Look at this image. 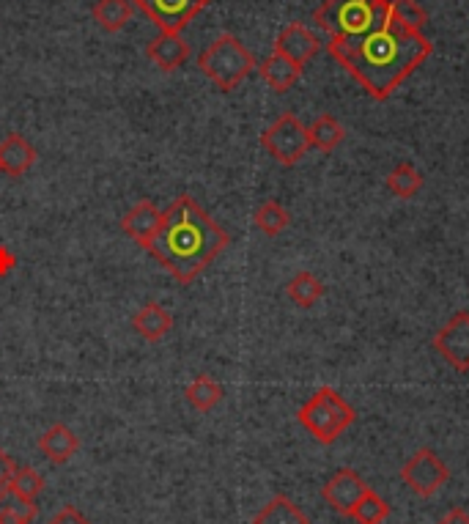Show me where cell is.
I'll return each mask as SVG.
<instances>
[{
	"label": "cell",
	"instance_id": "10",
	"mask_svg": "<svg viewBox=\"0 0 469 524\" xmlns=\"http://www.w3.org/2000/svg\"><path fill=\"white\" fill-rule=\"evenodd\" d=\"M365 492H368V486H365L363 478L354 470H338L330 481L324 483V489H321L327 505H330L332 511H338V514L343 516L352 514V508Z\"/></svg>",
	"mask_w": 469,
	"mask_h": 524
},
{
	"label": "cell",
	"instance_id": "17",
	"mask_svg": "<svg viewBox=\"0 0 469 524\" xmlns=\"http://www.w3.org/2000/svg\"><path fill=\"white\" fill-rule=\"evenodd\" d=\"M132 327L138 330V335L143 341L157 343L171 332L173 316L162 308L160 302H149V305H143V308L132 316Z\"/></svg>",
	"mask_w": 469,
	"mask_h": 524
},
{
	"label": "cell",
	"instance_id": "18",
	"mask_svg": "<svg viewBox=\"0 0 469 524\" xmlns=\"http://www.w3.org/2000/svg\"><path fill=\"white\" fill-rule=\"evenodd\" d=\"M132 0H96L91 17L94 22L107 33H118L121 28H127V22L132 20Z\"/></svg>",
	"mask_w": 469,
	"mask_h": 524
},
{
	"label": "cell",
	"instance_id": "29",
	"mask_svg": "<svg viewBox=\"0 0 469 524\" xmlns=\"http://www.w3.org/2000/svg\"><path fill=\"white\" fill-rule=\"evenodd\" d=\"M47 524H91L88 522V516L80 511V508H75V505H64L58 514L50 519Z\"/></svg>",
	"mask_w": 469,
	"mask_h": 524
},
{
	"label": "cell",
	"instance_id": "26",
	"mask_svg": "<svg viewBox=\"0 0 469 524\" xmlns=\"http://www.w3.org/2000/svg\"><path fill=\"white\" fill-rule=\"evenodd\" d=\"M256 225L258 231H264L267 236H278L283 234L291 223V214L286 212V206L278 204V201H267V204H261L256 209Z\"/></svg>",
	"mask_w": 469,
	"mask_h": 524
},
{
	"label": "cell",
	"instance_id": "9",
	"mask_svg": "<svg viewBox=\"0 0 469 524\" xmlns=\"http://www.w3.org/2000/svg\"><path fill=\"white\" fill-rule=\"evenodd\" d=\"M434 352L459 374L469 371V311H459L434 335Z\"/></svg>",
	"mask_w": 469,
	"mask_h": 524
},
{
	"label": "cell",
	"instance_id": "8",
	"mask_svg": "<svg viewBox=\"0 0 469 524\" xmlns=\"http://www.w3.org/2000/svg\"><path fill=\"white\" fill-rule=\"evenodd\" d=\"M401 478H404L406 486L415 494H420V497H434V494L448 483L450 472L448 467H445V461L439 459L434 450L420 448L415 456L401 467Z\"/></svg>",
	"mask_w": 469,
	"mask_h": 524
},
{
	"label": "cell",
	"instance_id": "16",
	"mask_svg": "<svg viewBox=\"0 0 469 524\" xmlns=\"http://www.w3.org/2000/svg\"><path fill=\"white\" fill-rule=\"evenodd\" d=\"M80 448V439L69 426L64 423H55L44 431L42 437H39V450H42L47 459L53 461V464H66V461L72 459Z\"/></svg>",
	"mask_w": 469,
	"mask_h": 524
},
{
	"label": "cell",
	"instance_id": "14",
	"mask_svg": "<svg viewBox=\"0 0 469 524\" xmlns=\"http://www.w3.org/2000/svg\"><path fill=\"white\" fill-rule=\"evenodd\" d=\"M33 162H36V149L17 132H11L9 138L0 143V171L3 173L17 179L22 173L31 171Z\"/></svg>",
	"mask_w": 469,
	"mask_h": 524
},
{
	"label": "cell",
	"instance_id": "28",
	"mask_svg": "<svg viewBox=\"0 0 469 524\" xmlns=\"http://www.w3.org/2000/svg\"><path fill=\"white\" fill-rule=\"evenodd\" d=\"M390 11H393L395 22H401L404 28H412V31H423V25L428 22V14L417 0H390Z\"/></svg>",
	"mask_w": 469,
	"mask_h": 524
},
{
	"label": "cell",
	"instance_id": "5",
	"mask_svg": "<svg viewBox=\"0 0 469 524\" xmlns=\"http://www.w3.org/2000/svg\"><path fill=\"white\" fill-rule=\"evenodd\" d=\"M354 409L346 404V398L332 390V387H319L308 404H302L297 420L302 423L305 431H310L313 437L319 439L321 445H332L335 439L341 437L346 428L354 423Z\"/></svg>",
	"mask_w": 469,
	"mask_h": 524
},
{
	"label": "cell",
	"instance_id": "23",
	"mask_svg": "<svg viewBox=\"0 0 469 524\" xmlns=\"http://www.w3.org/2000/svg\"><path fill=\"white\" fill-rule=\"evenodd\" d=\"M387 190L398 198H415L420 190H423V173L417 171L415 165H409V162H401V165H395L390 176H387Z\"/></svg>",
	"mask_w": 469,
	"mask_h": 524
},
{
	"label": "cell",
	"instance_id": "12",
	"mask_svg": "<svg viewBox=\"0 0 469 524\" xmlns=\"http://www.w3.org/2000/svg\"><path fill=\"white\" fill-rule=\"evenodd\" d=\"M146 55L149 61L162 72H176L179 66L187 64L190 58V44L184 42L182 33H165L162 31L160 36H154L146 47Z\"/></svg>",
	"mask_w": 469,
	"mask_h": 524
},
{
	"label": "cell",
	"instance_id": "2",
	"mask_svg": "<svg viewBox=\"0 0 469 524\" xmlns=\"http://www.w3.org/2000/svg\"><path fill=\"white\" fill-rule=\"evenodd\" d=\"M231 245V236L214 223L190 195H179L165 212L157 234L143 250L160 261L179 283H192Z\"/></svg>",
	"mask_w": 469,
	"mask_h": 524
},
{
	"label": "cell",
	"instance_id": "24",
	"mask_svg": "<svg viewBox=\"0 0 469 524\" xmlns=\"http://www.w3.org/2000/svg\"><path fill=\"white\" fill-rule=\"evenodd\" d=\"M288 300L299 305V308H313L316 302L324 297V286H321V280L316 275H310V272H299L291 278L288 283Z\"/></svg>",
	"mask_w": 469,
	"mask_h": 524
},
{
	"label": "cell",
	"instance_id": "31",
	"mask_svg": "<svg viewBox=\"0 0 469 524\" xmlns=\"http://www.w3.org/2000/svg\"><path fill=\"white\" fill-rule=\"evenodd\" d=\"M439 524H469V514L461 508H450L448 514L439 519Z\"/></svg>",
	"mask_w": 469,
	"mask_h": 524
},
{
	"label": "cell",
	"instance_id": "22",
	"mask_svg": "<svg viewBox=\"0 0 469 524\" xmlns=\"http://www.w3.org/2000/svg\"><path fill=\"white\" fill-rule=\"evenodd\" d=\"M39 514V505L31 500H22L20 494L11 489L0 492V524H31Z\"/></svg>",
	"mask_w": 469,
	"mask_h": 524
},
{
	"label": "cell",
	"instance_id": "3",
	"mask_svg": "<svg viewBox=\"0 0 469 524\" xmlns=\"http://www.w3.org/2000/svg\"><path fill=\"white\" fill-rule=\"evenodd\" d=\"M313 22L330 39H360L390 22V0H324Z\"/></svg>",
	"mask_w": 469,
	"mask_h": 524
},
{
	"label": "cell",
	"instance_id": "30",
	"mask_svg": "<svg viewBox=\"0 0 469 524\" xmlns=\"http://www.w3.org/2000/svg\"><path fill=\"white\" fill-rule=\"evenodd\" d=\"M14 467H17V461L11 459L9 453L0 448V492H3V489H9L11 472H14Z\"/></svg>",
	"mask_w": 469,
	"mask_h": 524
},
{
	"label": "cell",
	"instance_id": "7",
	"mask_svg": "<svg viewBox=\"0 0 469 524\" xmlns=\"http://www.w3.org/2000/svg\"><path fill=\"white\" fill-rule=\"evenodd\" d=\"M212 0H132L160 31L182 33Z\"/></svg>",
	"mask_w": 469,
	"mask_h": 524
},
{
	"label": "cell",
	"instance_id": "27",
	"mask_svg": "<svg viewBox=\"0 0 469 524\" xmlns=\"http://www.w3.org/2000/svg\"><path fill=\"white\" fill-rule=\"evenodd\" d=\"M9 489L14 494H20L22 500H31V503H36V497L44 492V478L39 475V472L33 470V467H14V472H11V481H9Z\"/></svg>",
	"mask_w": 469,
	"mask_h": 524
},
{
	"label": "cell",
	"instance_id": "4",
	"mask_svg": "<svg viewBox=\"0 0 469 524\" xmlns=\"http://www.w3.org/2000/svg\"><path fill=\"white\" fill-rule=\"evenodd\" d=\"M198 69L220 91L231 94L245 77L253 75V69H258V64L253 53L236 39L234 33H223L198 55Z\"/></svg>",
	"mask_w": 469,
	"mask_h": 524
},
{
	"label": "cell",
	"instance_id": "25",
	"mask_svg": "<svg viewBox=\"0 0 469 524\" xmlns=\"http://www.w3.org/2000/svg\"><path fill=\"white\" fill-rule=\"evenodd\" d=\"M390 514V505L384 503V497L374 492V489H368V492L357 500V505L352 508V519L357 524H382Z\"/></svg>",
	"mask_w": 469,
	"mask_h": 524
},
{
	"label": "cell",
	"instance_id": "13",
	"mask_svg": "<svg viewBox=\"0 0 469 524\" xmlns=\"http://www.w3.org/2000/svg\"><path fill=\"white\" fill-rule=\"evenodd\" d=\"M162 223V212L157 206L151 204V201H140L138 206H132L127 214H124V220H121V228H124V234L132 239V242H138L140 247H146L157 234V228Z\"/></svg>",
	"mask_w": 469,
	"mask_h": 524
},
{
	"label": "cell",
	"instance_id": "11",
	"mask_svg": "<svg viewBox=\"0 0 469 524\" xmlns=\"http://www.w3.org/2000/svg\"><path fill=\"white\" fill-rule=\"evenodd\" d=\"M321 50V42L316 33L310 31L308 25L302 22H291L280 31L278 42H275V53L286 55L288 61H294L297 66H305L313 61Z\"/></svg>",
	"mask_w": 469,
	"mask_h": 524
},
{
	"label": "cell",
	"instance_id": "1",
	"mask_svg": "<svg viewBox=\"0 0 469 524\" xmlns=\"http://www.w3.org/2000/svg\"><path fill=\"white\" fill-rule=\"evenodd\" d=\"M327 50L365 88L368 97L384 102L404 86L406 77L423 66L434 53V44L423 31H412L395 22L390 11V22L384 28L360 39H330Z\"/></svg>",
	"mask_w": 469,
	"mask_h": 524
},
{
	"label": "cell",
	"instance_id": "6",
	"mask_svg": "<svg viewBox=\"0 0 469 524\" xmlns=\"http://www.w3.org/2000/svg\"><path fill=\"white\" fill-rule=\"evenodd\" d=\"M261 146L272 160L291 168L310 151L308 127L294 113H283L272 127L261 132Z\"/></svg>",
	"mask_w": 469,
	"mask_h": 524
},
{
	"label": "cell",
	"instance_id": "19",
	"mask_svg": "<svg viewBox=\"0 0 469 524\" xmlns=\"http://www.w3.org/2000/svg\"><path fill=\"white\" fill-rule=\"evenodd\" d=\"M310 135V149H319V151H335L341 146V140L346 138V132H343L341 121L330 113H321L313 124L308 127Z\"/></svg>",
	"mask_w": 469,
	"mask_h": 524
},
{
	"label": "cell",
	"instance_id": "20",
	"mask_svg": "<svg viewBox=\"0 0 469 524\" xmlns=\"http://www.w3.org/2000/svg\"><path fill=\"white\" fill-rule=\"evenodd\" d=\"M253 524H310V522L308 516L302 514L288 497L278 494V497H272V500L258 511Z\"/></svg>",
	"mask_w": 469,
	"mask_h": 524
},
{
	"label": "cell",
	"instance_id": "21",
	"mask_svg": "<svg viewBox=\"0 0 469 524\" xmlns=\"http://www.w3.org/2000/svg\"><path fill=\"white\" fill-rule=\"evenodd\" d=\"M184 396L190 401L192 409H198V412H212L220 401H223V387L214 382L212 376H195L190 382V387L184 390Z\"/></svg>",
	"mask_w": 469,
	"mask_h": 524
},
{
	"label": "cell",
	"instance_id": "32",
	"mask_svg": "<svg viewBox=\"0 0 469 524\" xmlns=\"http://www.w3.org/2000/svg\"><path fill=\"white\" fill-rule=\"evenodd\" d=\"M17 264V258H14V253H11L9 247H0V275H6L11 267Z\"/></svg>",
	"mask_w": 469,
	"mask_h": 524
},
{
	"label": "cell",
	"instance_id": "15",
	"mask_svg": "<svg viewBox=\"0 0 469 524\" xmlns=\"http://www.w3.org/2000/svg\"><path fill=\"white\" fill-rule=\"evenodd\" d=\"M258 75L264 77V83H267L272 91L286 94L288 88L297 86V80L302 77V66H297L294 61H288L286 55L272 53L258 64Z\"/></svg>",
	"mask_w": 469,
	"mask_h": 524
}]
</instances>
